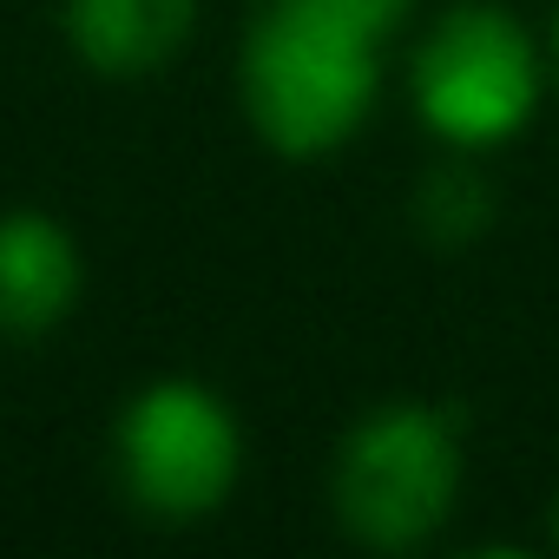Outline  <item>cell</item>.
<instances>
[{
    "label": "cell",
    "mask_w": 559,
    "mask_h": 559,
    "mask_svg": "<svg viewBox=\"0 0 559 559\" xmlns=\"http://www.w3.org/2000/svg\"><path fill=\"white\" fill-rule=\"evenodd\" d=\"M382 47L376 34L304 8V0H263L243 34V112L257 139L284 158H330L343 152L376 99H382Z\"/></svg>",
    "instance_id": "cell-1"
},
{
    "label": "cell",
    "mask_w": 559,
    "mask_h": 559,
    "mask_svg": "<svg viewBox=\"0 0 559 559\" xmlns=\"http://www.w3.org/2000/svg\"><path fill=\"white\" fill-rule=\"evenodd\" d=\"M461 474H467V415L454 402H382L343 435L330 500L362 546L408 552L448 526Z\"/></svg>",
    "instance_id": "cell-2"
},
{
    "label": "cell",
    "mask_w": 559,
    "mask_h": 559,
    "mask_svg": "<svg viewBox=\"0 0 559 559\" xmlns=\"http://www.w3.org/2000/svg\"><path fill=\"white\" fill-rule=\"evenodd\" d=\"M552 86L546 40L500 0H454L408 60L415 119L454 152H493L520 139Z\"/></svg>",
    "instance_id": "cell-3"
},
{
    "label": "cell",
    "mask_w": 559,
    "mask_h": 559,
    "mask_svg": "<svg viewBox=\"0 0 559 559\" xmlns=\"http://www.w3.org/2000/svg\"><path fill=\"white\" fill-rule=\"evenodd\" d=\"M119 474L152 520H204L243 474V428L217 389L165 376L119 415Z\"/></svg>",
    "instance_id": "cell-4"
},
{
    "label": "cell",
    "mask_w": 559,
    "mask_h": 559,
    "mask_svg": "<svg viewBox=\"0 0 559 559\" xmlns=\"http://www.w3.org/2000/svg\"><path fill=\"white\" fill-rule=\"evenodd\" d=\"M80 243L47 211L0 217V330L40 336L80 304Z\"/></svg>",
    "instance_id": "cell-5"
},
{
    "label": "cell",
    "mask_w": 559,
    "mask_h": 559,
    "mask_svg": "<svg viewBox=\"0 0 559 559\" xmlns=\"http://www.w3.org/2000/svg\"><path fill=\"white\" fill-rule=\"evenodd\" d=\"M198 27V0H67V47L93 73H152Z\"/></svg>",
    "instance_id": "cell-6"
},
{
    "label": "cell",
    "mask_w": 559,
    "mask_h": 559,
    "mask_svg": "<svg viewBox=\"0 0 559 559\" xmlns=\"http://www.w3.org/2000/svg\"><path fill=\"white\" fill-rule=\"evenodd\" d=\"M487 224V185L474 171H441L421 185V230L435 243H467Z\"/></svg>",
    "instance_id": "cell-7"
},
{
    "label": "cell",
    "mask_w": 559,
    "mask_h": 559,
    "mask_svg": "<svg viewBox=\"0 0 559 559\" xmlns=\"http://www.w3.org/2000/svg\"><path fill=\"white\" fill-rule=\"evenodd\" d=\"M304 8H323V14H336V21H349V27L376 34V40H389L415 14V0H304Z\"/></svg>",
    "instance_id": "cell-8"
},
{
    "label": "cell",
    "mask_w": 559,
    "mask_h": 559,
    "mask_svg": "<svg viewBox=\"0 0 559 559\" xmlns=\"http://www.w3.org/2000/svg\"><path fill=\"white\" fill-rule=\"evenodd\" d=\"M546 67H552V86H559V8H552V27H546Z\"/></svg>",
    "instance_id": "cell-9"
},
{
    "label": "cell",
    "mask_w": 559,
    "mask_h": 559,
    "mask_svg": "<svg viewBox=\"0 0 559 559\" xmlns=\"http://www.w3.org/2000/svg\"><path fill=\"white\" fill-rule=\"evenodd\" d=\"M552 546H559V493H552Z\"/></svg>",
    "instance_id": "cell-10"
}]
</instances>
